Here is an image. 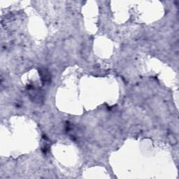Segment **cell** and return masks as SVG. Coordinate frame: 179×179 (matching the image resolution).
Returning a JSON list of instances; mask_svg holds the SVG:
<instances>
[{
    "label": "cell",
    "mask_w": 179,
    "mask_h": 179,
    "mask_svg": "<svg viewBox=\"0 0 179 179\" xmlns=\"http://www.w3.org/2000/svg\"><path fill=\"white\" fill-rule=\"evenodd\" d=\"M39 74H40L41 79L43 83H50V80H51V76H50L49 72L47 70L44 69H40L39 70Z\"/></svg>",
    "instance_id": "obj_1"
},
{
    "label": "cell",
    "mask_w": 179,
    "mask_h": 179,
    "mask_svg": "<svg viewBox=\"0 0 179 179\" xmlns=\"http://www.w3.org/2000/svg\"><path fill=\"white\" fill-rule=\"evenodd\" d=\"M33 90H34V92H31L30 93V96L33 97L32 100L34 101H40L42 99L41 94L39 92V90H36L34 88L33 89Z\"/></svg>",
    "instance_id": "obj_2"
}]
</instances>
